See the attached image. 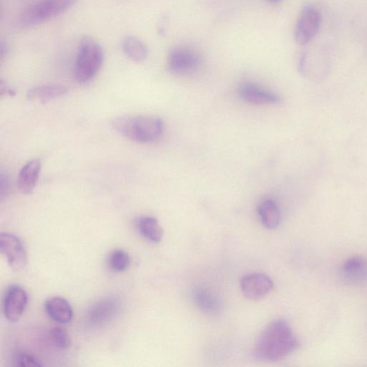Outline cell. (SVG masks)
<instances>
[{
  "instance_id": "cell-11",
  "label": "cell",
  "mask_w": 367,
  "mask_h": 367,
  "mask_svg": "<svg viewBox=\"0 0 367 367\" xmlns=\"http://www.w3.org/2000/svg\"><path fill=\"white\" fill-rule=\"evenodd\" d=\"M49 317L60 324H68L73 320V308L68 302L60 296L52 297L45 304Z\"/></svg>"
},
{
  "instance_id": "cell-3",
  "label": "cell",
  "mask_w": 367,
  "mask_h": 367,
  "mask_svg": "<svg viewBox=\"0 0 367 367\" xmlns=\"http://www.w3.org/2000/svg\"><path fill=\"white\" fill-rule=\"evenodd\" d=\"M104 61L101 45L85 36L80 42L74 64V76L81 83L90 81L99 72Z\"/></svg>"
},
{
  "instance_id": "cell-9",
  "label": "cell",
  "mask_w": 367,
  "mask_h": 367,
  "mask_svg": "<svg viewBox=\"0 0 367 367\" xmlns=\"http://www.w3.org/2000/svg\"><path fill=\"white\" fill-rule=\"evenodd\" d=\"M240 286L246 298L257 301L264 298L272 291L273 282L266 274L252 273L242 277Z\"/></svg>"
},
{
  "instance_id": "cell-1",
  "label": "cell",
  "mask_w": 367,
  "mask_h": 367,
  "mask_svg": "<svg viewBox=\"0 0 367 367\" xmlns=\"http://www.w3.org/2000/svg\"><path fill=\"white\" fill-rule=\"evenodd\" d=\"M298 345L289 324L277 319L262 331L255 343V353L261 360L277 361L291 355Z\"/></svg>"
},
{
  "instance_id": "cell-23",
  "label": "cell",
  "mask_w": 367,
  "mask_h": 367,
  "mask_svg": "<svg viewBox=\"0 0 367 367\" xmlns=\"http://www.w3.org/2000/svg\"><path fill=\"white\" fill-rule=\"evenodd\" d=\"M11 189L10 180L6 174L1 173L0 174V198L3 200L10 193Z\"/></svg>"
},
{
  "instance_id": "cell-20",
  "label": "cell",
  "mask_w": 367,
  "mask_h": 367,
  "mask_svg": "<svg viewBox=\"0 0 367 367\" xmlns=\"http://www.w3.org/2000/svg\"><path fill=\"white\" fill-rule=\"evenodd\" d=\"M131 264L129 255L124 250L114 251L109 258V266L115 273H122L127 271Z\"/></svg>"
},
{
  "instance_id": "cell-21",
  "label": "cell",
  "mask_w": 367,
  "mask_h": 367,
  "mask_svg": "<svg viewBox=\"0 0 367 367\" xmlns=\"http://www.w3.org/2000/svg\"><path fill=\"white\" fill-rule=\"evenodd\" d=\"M49 339L52 344L61 350H66L72 346V338L67 330L61 326L52 328L49 331Z\"/></svg>"
},
{
  "instance_id": "cell-4",
  "label": "cell",
  "mask_w": 367,
  "mask_h": 367,
  "mask_svg": "<svg viewBox=\"0 0 367 367\" xmlns=\"http://www.w3.org/2000/svg\"><path fill=\"white\" fill-rule=\"evenodd\" d=\"M78 0H37L20 14L19 25L27 28L38 25L73 8Z\"/></svg>"
},
{
  "instance_id": "cell-2",
  "label": "cell",
  "mask_w": 367,
  "mask_h": 367,
  "mask_svg": "<svg viewBox=\"0 0 367 367\" xmlns=\"http://www.w3.org/2000/svg\"><path fill=\"white\" fill-rule=\"evenodd\" d=\"M114 129L132 141L150 144L159 140L165 130L161 118L149 116H125L112 121Z\"/></svg>"
},
{
  "instance_id": "cell-25",
  "label": "cell",
  "mask_w": 367,
  "mask_h": 367,
  "mask_svg": "<svg viewBox=\"0 0 367 367\" xmlns=\"http://www.w3.org/2000/svg\"><path fill=\"white\" fill-rule=\"evenodd\" d=\"M268 1L272 4H277L282 1V0H268Z\"/></svg>"
},
{
  "instance_id": "cell-16",
  "label": "cell",
  "mask_w": 367,
  "mask_h": 367,
  "mask_svg": "<svg viewBox=\"0 0 367 367\" xmlns=\"http://www.w3.org/2000/svg\"><path fill=\"white\" fill-rule=\"evenodd\" d=\"M138 231L148 240L157 243L163 238L162 228L156 218L151 216L139 217L136 221Z\"/></svg>"
},
{
  "instance_id": "cell-5",
  "label": "cell",
  "mask_w": 367,
  "mask_h": 367,
  "mask_svg": "<svg viewBox=\"0 0 367 367\" xmlns=\"http://www.w3.org/2000/svg\"><path fill=\"white\" fill-rule=\"evenodd\" d=\"M202 64V58L195 48L187 45L174 48L169 52L167 65L176 75L187 76L197 73Z\"/></svg>"
},
{
  "instance_id": "cell-8",
  "label": "cell",
  "mask_w": 367,
  "mask_h": 367,
  "mask_svg": "<svg viewBox=\"0 0 367 367\" xmlns=\"http://www.w3.org/2000/svg\"><path fill=\"white\" fill-rule=\"evenodd\" d=\"M27 291L19 285L10 286L5 295L3 311L6 318L12 323L21 320L28 304Z\"/></svg>"
},
{
  "instance_id": "cell-12",
  "label": "cell",
  "mask_w": 367,
  "mask_h": 367,
  "mask_svg": "<svg viewBox=\"0 0 367 367\" xmlns=\"http://www.w3.org/2000/svg\"><path fill=\"white\" fill-rule=\"evenodd\" d=\"M41 170V162L33 160L21 169L19 177V187L23 194L30 195L36 188Z\"/></svg>"
},
{
  "instance_id": "cell-14",
  "label": "cell",
  "mask_w": 367,
  "mask_h": 367,
  "mask_svg": "<svg viewBox=\"0 0 367 367\" xmlns=\"http://www.w3.org/2000/svg\"><path fill=\"white\" fill-rule=\"evenodd\" d=\"M194 302L197 307L209 315L217 314L221 307L218 297L211 289L206 287L196 289L193 293Z\"/></svg>"
},
{
  "instance_id": "cell-24",
  "label": "cell",
  "mask_w": 367,
  "mask_h": 367,
  "mask_svg": "<svg viewBox=\"0 0 367 367\" xmlns=\"http://www.w3.org/2000/svg\"><path fill=\"white\" fill-rule=\"evenodd\" d=\"M9 47L3 41L0 43V57L3 59L8 54Z\"/></svg>"
},
{
  "instance_id": "cell-13",
  "label": "cell",
  "mask_w": 367,
  "mask_h": 367,
  "mask_svg": "<svg viewBox=\"0 0 367 367\" xmlns=\"http://www.w3.org/2000/svg\"><path fill=\"white\" fill-rule=\"evenodd\" d=\"M67 93L66 87L60 84H45L33 87L27 94L28 100L45 103L64 96Z\"/></svg>"
},
{
  "instance_id": "cell-6",
  "label": "cell",
  "mask_w": 367,
  "mask_h": 367,
  "mask_svg": "<svg viewBox=\"0 0 367 367\" xmlns=\"http://www.w3.org/2000/svg\"><path fill=\"white\" fill-rule=\"evenodd\" d=\"M322 25V14L315 7L308 6L302 11L295 30L297 43L305 45L318 34Z\"/></svg>"
},
{
  "instance_id": "cell-22",
  "label": "cell",
  "mask_w": 367,
  "mask_h": 367,
  "mask_svg": "<svg viewBox=\"0 0 367 367\" xmlns=\"http://www.w3.org/2000/svg\"><path fill=\"white\" fill-rule=\"evenodd\" d=\"M15 366L21 367L43 366L42 361L33 354L23 352L17 354L15 358Z\"/></svg>"
},
{
  "instance_id": "cell-19",
  "label": "cell",
  "mask_w": 367,
  "mask_h": 367,
  "mask_svg": "<svg viewBox=\"0 0 367 367\" xmlns=\"http://www.w3.org/2000/svg\"><path fill=\"white\" fill-rule=\"evenodd\" d=\"M345 276L350 280H361L367 277V261L361 257L348 259L342 266Z\"/></svg>"
},
{
  "instance_id": "cell-15",
  "label": "cell",
  "mask_w": 367,
  "mask_h": 367,
  "mask_svg": "<svg viewBox=\"0 0 367 367\" xmlns=\"http://www.w3.org/2000/svg\"><path fill=\"white\" fill-rule=\"evenodd\" d=\"M118 305L116 300L107 299L96 304L90 313V322L94 324L102 325L114 319Z\"/></svg>"
},
{
  "instance_id": "cell-17",
  "label": "cell",
  "mask_w": 367,
  "mask_h": 367,
  "mask_svg": "<svg viewBox=\"0 0 367 367\" xmlns=\"http://www.w3.org/2000/svg\"><path fill=\"white\" fill-rule=\"evenodd\" d=\"M258 213L262 224L269 230L275 229L281 222V213L273 200L262 201L258 205Z\"/></svg>"
},
{
  "instance_id": "cell-18",
  "label": "cell",
  "mask_w": 367,
  "mask_h": 367,
  "mask_svg": "<svg viewBox=\"0 0 367 367\" xmlns=\"http://www.w3.org/2000/svg\"><path fill=\"white\" fill-rule=\"evenodd\" d=\"M122 50L126 56L134 63H143L149 56V48L141 39L129 36L122 42Z\"/></svg>"
},
{
  "instance_id": "cell-10",
  "label": "cell",
  "mask_w": 367,
  "mask_h": 367,
  "mask_svg": "<svg viewBox=\"0 0 367 367\" xmlns=\"http://www.w3.org/2000/svg\"><path fill=\"white\" fill-rule=\"evenodd\" d=\"M238 94L242 100L258 106L275 105L282 101L281 97L277 94L252 83L241 84L238 88Z\"/></svg>"
},
{
  "instance_id": "cell-7",
  "label": "cell",
  "mask_w": 367,
  "mask_h": 367,
  "mask_svg": "<svg viewBox=\"0 0 367 367\" xmlns=\"http://www.w3.org/2000/svg\"><path fill=\"white\" fill-rule=\"evenodd\" d=\"M0 251L12 269L21 271L25 269L28 264V253L19 237L10 233L0 234Z\"/></svg>"
}]
</instances>
